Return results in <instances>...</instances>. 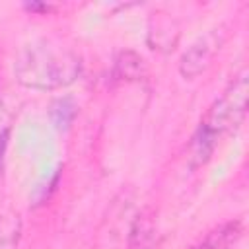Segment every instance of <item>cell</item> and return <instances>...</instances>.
Returning a JSON list of instances; mask_svg holds the SVG:
<instances>
[{
	"mask_svg": "<svg viewBox=\"0 0 249 249\" xmlns=\"http://www.w3.org/2000/svg\"><path fill=\"white\" fill-rule=\"evenodd\" d=\"M237 233H239V224L231 222V224H226V226L212 230L210 233H206L204 239H200L198 243H195L189 249H224L237 237Z\"/></svg>",
	"mask_w": 249,
	"mask_h": 249,
	"instance_id": "cell-6",
	"label": "cell"
},
{
	"mask_svg": "<svg viewBox=\"0 0 249 249\" xmlns=\"http://www.w3.org/2000/svg\"><path fill=\"white\" fill-rule=\"evenodd\" d=\"M19 239V216L8 206H0V249H16Z\"/></svg>",
	"mask_w": 249,
	"mask_h": 249,
	"instance_id": "cell-5",
	"label": "cell"
},
{
	"mask_svg": "<svg viewBox=\"0 0 249 249\" xmlns=\"http://www.w3.org/2000/svg\"><path fill=\"white\" fill-rule=\"evenodd\" d=\"M226 35L228 33L224 27H214V29L206 31L204 35H200L189 47V51H185V54L181 56V62H179L181 74L185 78H195V76L202 74L210 66L216 53L222 49Z\"/></svg>",
	"mask_w": 249,
	"mask_h": 249,
	"instance_id": "cell-3",
	"label": "cell"
},
{
	"mask_svg": "<svg viewBox=\"0 0 249 249\" xmlns=\"http://www.w3.org/2000/svg\"><path fill=\"white\" fill-rule=\"evenodd\" d=\"M247 70H241L235 80L224 89V93L210 105L206 115L200 121V126L195 134V161L204 163L212 154L218 138L230 128L237 126L247 109Z\"/></svg>",
	"mask_w": 249,
	"mask_h": 249,
	"instance_id": "cell-2",
	"label": "cell"
},
{
	"mask_svg": "<svg viewBox=\"0 0 249 249\" xmlns=\"http://www.w3.org/2000/svg\"><path fill=\"white\" fill-rule=\"evenodd\" d=\"M156 243V222L154 212L144 210L136 216L130 230V249H154Z\"/></svg>",
	"mask_w": 249,
	"mask_h": 249,
	"instance_id": "cell-4",
	"label": "cell"
},
{
	"mask_svg": "<svg viewBox=\"0 0 249 249\" xmlns=\"http://www.w3.org/2000/svg\"><path fill=\"white\" fill-rule=\"evenodd\" d=\"M80 56L58 43L39 41L23 47L14 60L19 84L33 89H56L72 84L80 74Z\"/></svg>",
	"mask_w": 249,
	"mask_h": 249,
	"instance_id": "cell-1",
	"label": "cell"
}]
</instances>
